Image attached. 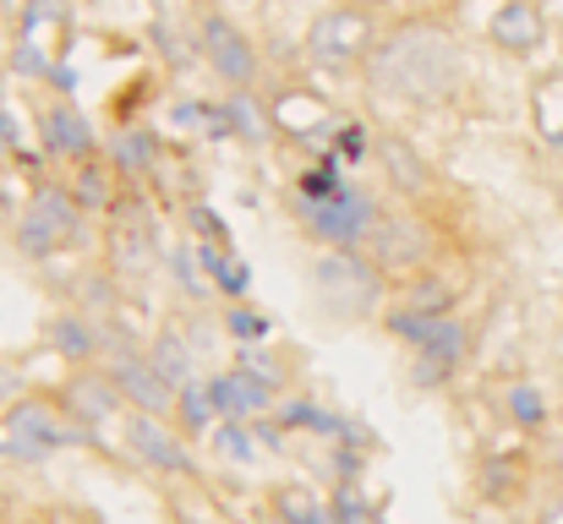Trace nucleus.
<instances>
[{"label":"nucleus","mask_w":563,"mask_h":524,"mask_svg":"<svg viewBox=\"0 0 563 524\" xmlns=\"http://www.w3.org/2000/svg\"><path fill=\"white\" fill-rule=\"evenodd\" d=\"M373 77L377 88L405 99H443L460 82V49L432 27H405L373 49Z\"/></svg>","instance_id":"obj_1"},{"label":"nucleus","mask_w":563,"mask_h":524,"mask_svg":"<svg viewBox=\"0 0 563 524\" xmlns=\"http://www.w3.org/2000/svg\"><path fill=\"white\" fill-rule=\"evenodd\" d=\"M312 296L334 312V317H373L383 306V268L373 257H362L356 246H329L312 263Z\"/></svg>","instance_id":"obj_2"},{"label":"nucleus","mask_w":563,"mask_h":524,"mask_svg":"<svg viewBox=\"0 0 563 524\" xmlns=\"http://www.w3.org/2000/svg\"><path fill=\"white\" fill-rule=\"evenodd\" d=\"M82 230V202L66 191V186H38L16 219V246L27 257H49L60 246H71Z\"/></svg>","instance_id":"obj_3"},{"label":"nucleus","mask_w":563,"mask_h":524,"mask_svg":"<svg viewBox=\"0 0 563 524\" xmlns=\"http://www.w3.org/2000/svg\"><path fill=\"white\" fill-rule=\"evenodd\" d=\"M377 49V22L367 5H334V11H323L312 27H307V55L318 60V66H356V60H367Z\"/></svg>","instance_id":"obj_4"},{"label":"nucleus","mask_w":563,"mask_h":524,"mask_svg":"<svg viewBox=\"0 0 563 524\" xmlns=\"http://www.w3.org/2000/svg\"><path fill=\"white\" fill-rule=\"evenodd\" d=\"M66 443H82V432H71V426L60 421V410H49L44 399H16V404L5 410V437H0L5 454H16V459H44V454H55V448H66Z\"/></svg>","instance_id":"obj_5"},{"label":"nucleus","mask_w":563,"mask_h":524,"mask_svg":"<svg viewBox=\"0 0 563 524\" xmlns=\"http://www.w3.org/2000/svg\"><path fill=\"white\" fill-rule=\"evenodd\" d=\"M377 219H383L377 202L362 197V191H351V186H340L334 197L307 202V230H312L323 246H362V241H373Z\"/></svg>","instance_id":"obj_6"},{"label":"nucleus","mask_w":563,"mask_h":524,"mask_svg":"<svg viewBox=\"0 0 563 524\" xmlns=\"http://www.w3.org/2000/svg\"><path fill=\"white\" fill-rule=\"evenodd\" d=\"M202 55H208V66H213L235 93L252 88V77H257V49L246 44V33H241L235 22L208 16V22H202Z\"/></svg>","instance_id":"obj_7"},{"label":"nucleus","mask_w":563,"mask_h":524,"mask_svg":"<svg viewBox=\"0 0 563 524\" xmlns=\"http://www.w3.org/2000/svg\"><path fill=\"white\" fill-rule=\"evenodd\" d=\"M126 448H132L143 465L165 470V476H197L191 448L159 421V415H132V421H126Z\"/></svg>","instance_id":"obj_8"},{"label":"nucleus","mask_w":563,"mask_h":524,"mask_svg":"<svg viewBox=\"0 0 563 524\" xmlns=\"http://www.w3.org/2000/svg\"><path fill=\"white\" fill-rule=\"evenodd\" d=\"M465 349H471V328H465L460 317H443V323L416 345V382H421V388H438L443 377H454V366L465 360Z\"/></svg>","instance_id":"obj_9"},{"label":"nucleus","mask_w":563,"mask_h":524,"mask_svg":"<svg viewBox=\"0 0 563 524\" xmlns=\"http://www.w3.org/2000/svg\"><path fill=\"white\" fill-rule=\"evenodd\" d=\"M274 393L279 388H268L252 371H224V377L208 382V399H213V415L219 421H252V415H263L274 404Z\"/></svg>","instance_id":"obj_10"},{"label":"nucleus","mask_w":563,"mask_h":524,"mask_svg":"<svg viewBox=\"0 0 563 524\" xmlns=\"http://www.w3.org/2000/svg\"><path fill=\"white\" fill-rule=\"evenodd\" d=\"M115 393H121V404H137V415H165L170 404H176V388L154 371V360H137V355H126L121 366H115Z\"/></svg>","instance_id":"obj_11"},{"label":"nucleus","mask_w":563,"mask_h":524,"mask_svg":"<svg viewBox=\"0 0 563 524\" xmlns=\"http://www.w3.org/2000/svg\"><path fill=\"white\" fill-rule=\"evenodd\" d=\"M367 246H373L377 268H421L427 263V230L416 219H377Z\"/></svg>","instance_id":"obj_12"},{"label":"nucleus","mask_w":563,"mask_h":524,"mask_svg":"<svg viewBox=\"0 0 563 524\" xmlns=\"http://www.w3.org/2000/svg\"><path fill=\"white\" fill-rule=\"evenodd\" d=\"M542 38H548V22L531 0H504L493 11V44H504L509 55H531L542 49Z\"/></svg>","instance_id":"obj_13"},{"label":"nucleus","mask_w":563,"mask_h":524,"mask_svg":"<svg viewBox=\"0 0 563 524\" xmlns=\"http://www.w3.org/2000/svg\"><path fill=\"white\" fill-rule=\"evenodd\" d=\"M38 137H44V148L60 154V159H88V154H93V126H88L71 104H49Z\"/></svg>","instance_id":"obj_14"},{"label":"nucleus","mask_w":563,"mask_h":524,"mask_svg":"<svg viewBox=\"0 0 563 524\" xmlns=\"http://www.w3.org/2000/svg\"><path fill=\"white\" fill-rule=\"evenodd\" d=\"M274 514H279L285 524H334V514H329V509H323L307 487H296V481L274 492Z\"/></svg>","instance_id":"obj_15"},{"label":"nucleus","mask_w":563,"mask_h":524,"mask_svg":"<svg viewBox=\"0 0 563 524\" xmlns=\"http://www.w3.org/2000/svg\"><path fill=\"white\" fill-rule=\"evenodd\" d=\"M148 360H154V371H159L170 388H187L191 382V349L181 334H159V345H154Z\"/></svg>","instance_id":"obj_16"},{"label":"nucleus","mask_w":563,"mask_h":524,"mask_svg":"<svg viewBox=\"0 0 563 524\" xmlns=\"http://www.w3.org/2000/svg\"><path fill=\"white\" fill-rule=\"evenodd\" d=\"M66 393H71V404H77L82 415H93V421H104V415L121 410V393H115V382H104V377H93V382H71Z\"/></svg>","instance_id":"obj_17"},{"label":"nucleus","mask_w":563,"mask_h":524,"mask_svg":"<svg viewBox=\"0 0 563 524\" xmlns=\"http://www.w3.org/2000/svg\"><path fill=\"white\" fill-rule=\"evenodd\" d=\"M224 121H230V132H235V137H246V143H263V137H268V121L257 115V104H252V93H246V88H241V93H230Z\"/></svg>","instance_id":"obj_18"},{"label":"nucleus","mask_w":563,"mask_h":524,"mask_svg":"<svg viewBox=\"0 0 563 524\" xmlns=\"http://www.w3.org/2000/svg\"><path fill=\"white\" fill-rule=\"evenodd\" d=\"M49 345L60 349L66 360H88V355H93V328L77 323V317H55V323H49Z\"/></svg>","instance_id":"obj_19"},{"label":"nucleus","mask_w":563,"mask_h":524,"mask_svg":"<svg viewBox=\"0 0 563 524\" xmlns=\"http://www.w3.org/2000/svg\"><path fill=\"white\" fill-rule=\"evenodd\" d=\"M235 371H252V377H263L268 388H285V360H279L274 349L241 345V366H235Z\"/></svg>","instance_id":"obj_20"},{"label":"nucleus","mask_w":563,"mask_h":524,"mask_svg":"<svg viewBox=\"0 0 563 524\" xmlns=\"http://www.w3.org/2000/svg\"><path fill=\"white\" fill-rule=\"evenodd\" d=\"M208 279H213L219 290H230V296H241L252 274L241 268V257H235V252H208Z\"/></svg>","instance_id":"obj_21"},{"label":"nucleus","mask_w":563,"mask_h":524,"mask_svg":"<svg viewBox=\"0 0 563 524\" xmlns=\"http://www.w3.org/2000/svg\"><path fill=\"white\" fill-rule=\"evenodd\" d=\"M509 415H515L520 426H542V421H548V399H542V388H531V382L509 388Z\"/></svg>","instance_id":"obj_22"},{"label":"nucleus","mask_w":563,"mask_h":524,"mask_svg":"<svg viewBox=\"0 0 563 524\" xmlns=\"http://www.w3.org/2000/svg\"><path fill=\"white\" fill-rule=\"evenodd\" d=\"M246 437H252V432H246L241 421H224V426L213 432V448H219L224 459H235V465H252V454H257V448H252Z\"/></svg>","instance_id":"obj_23"},{"label":"nucleus","mask_w":563,"mask_h":524,"mask_svg":"<svg viewBox=\"0 0 563 524\" xmlns=\"http://www.w3.org/2000/svg\"><path fill=\"white\" fill-rule=\"evenodd\" d=\"M115 159H121V170H148L154 165V137L148 132H126L115 143Z\"/></svg>","instance_id":"obj_24"},{"label":"nucleus","mask_w":563,"mask_h":524,"mask_svg":"<svg viewBox=\"0 0 563 524\" xmlns=\"http://www.w3.org/2000/svg\"><path fill=\"white\" fill-rule=\"evenodd\" d=\"M71 197H77L82 208H88V202H93V208H104V202H110V175L99 170V165H82V170H77V191H71Z\"/></svg>","instance_id":"obj_25"},{"label":"nucleus","mask_w":563,"mask_h":524,"mask_svg":"<svg viewBox=\"0 0 563 524\" xmlns=\"http://www.w3.org/2000/svg\"><path fill=\"white\" fill-rule=\"evenodd\" d=\"M176 393H181V421H187V426H208V421H213V399H208V388L187 382V388H176Z\"/></svg>","instance_id":"obj_26"},{"label":"nucleus","mask_w":563,"mask_h":524,"mask_svg":"<svg viewBox=\"0 0 563 524\" xmlns=\"http://www.w3.org/2000/svg\"><path fill=\"white\" fill-rule=\"evenodd\" d=\"M340 191V175H334V165H318V170L301 175V197L307 202H318V197H334Z\"/></svg>","instance_id":"obj_27"},{"label":"nucleus","mask_w":563,"mask_h":524,"mask_svg":"<svg viewBox=\"0 0 563 524\" xmlns=\"http://www.w3.org/2000/svg\"><path fill=\"white\" fill-rule=\"evenodd\" d=\"M334 524H373V509H367L356 492H340V498H334Z\"/></svg>","instance_id":"obj_28"},{"label":"nucleus","mask_w":563,"mask_h":524,"mask_svg":"<svg viewBox=\"0 0 563 524\" xmlns=\"http://www.w3.org/2000/svg\"><path fill=\"white\" fill-rule=\"evenodd\" d=\"M340 154L345 159H362L367 154V126L356 121V126H340Z\"/></svg>","instance_id":"obj_29"},{"label":"nucleus","mask_w":563,"mask_h":524,"mask_svg":"<svg viewBox=\"0 0 563 524\" xmlns=\"http://www.w3.org/2000/svg\"><path fill=\"white\" fill-rule=\"evenodd\" d=\"M230 334H235V339H257V334H268V323L252 317V312H230Z\"/></svg>","instance_id":"obj_30"},{"label":"nucleus","mask_w":563,"mask_h":524,"mask_svg":"<svg viewBox=\"0 0 563 524\" xmlns=\"http://www.w3.org/2000/svg\"><path fill=\"white\" fill-rule=\"evenodd\" d=\"M16 148V121H11V110H0V154H11Z\"/></svg>","instance_id":"obj_31"},{"label":"nucleus","mask_w":563,"mask_h":524,"mask_svg":"<svg viewBox=\"0 0 563 524\" xmlns=\"http://www.w3.org/2000/svg\"><path fill=\"white\" fill-rule=\"evenodd\" d=\"M5 213H11V202H5V197H0V219H5Z\"/></svg>","instance_id":"obj_32"},{"label":"nucleus","mask_w":563,"mask_h":524,"mask_svg":"<svg viewBox=\"0 0 563 524\" xmlns=\"http://www.w3.org/2000/svg\"><path fill=\"white\" fill-rule=\"evenodd\" d=\"M5 509H11V503H5V492H0V520H5Z\"/></svg>","instance_id":"obj_33"},{"label":"nucleus","mask_w":563,"mask_h":524,"mask_svg":"<svg viewBox=\"0 0 563 524\" xmlns=\"http://www.w3.org/2000/svg\"><path fill=\"white\" fill-rule=\"evenodd\" d=\"M553 143H559V148H563V126H559V132H553Z\"/></svg>","instance_id":"obj_34"},{"label":"nucleus","mask_w":563,"mask_h":524,"mask_svg":"<svg viewBox=\"0 0 563 524\" xmlns=\"http://www.w3.org/2000/svg\"><path fill=\"white\" fill-rule=\"evenodd\" d=\"M362 5H377V0H362Z\"/></svg>","instance_id":"obj_35"},{"label":"nucleus","mask_w":563,"mask_h":524,"mask_svg":"<svg viewBox=\"0 0 563 524\" xmlns=\"http://www.w3.org/2000/svg\"><path fill=\"white\" fill-rule=\"evenodd\" d=\"M548 524H563V520H548Z\"/></svg>","instance_id":"obj_36"}]
</instances>
